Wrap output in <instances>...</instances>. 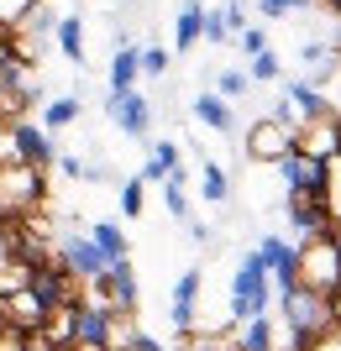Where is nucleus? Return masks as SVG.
Returning a JSON list of instances; mask_svg holds the SVG:
<instances>
[{
    "instance_id": "nucleus-1",
    "label": "nucleus",
    "mask_w": 341,
    "mask_h": 351,
    "mask_svg": "<svg viewBox=\"0 0 341 351\" xmlns=\"http://www.w3.org/2000/svg\"><path fill=\"white\" fill-rule=\"evenodd\" d=\"M294 289L310 293H336L341 289V231L320 226L294 241Z\"/></svg>"
},
{
    "instance_id": "nucleus-2",
    "label": "nucleus",
    "mask_w": 341,
    "mask_h": 351,
    "mask_svg": "<svg viewBox=\"0 0 341 351\" xmlns=\"http://www.w3.org/2000/svg\"><path fill=\"white\" fill-rule=\"evenodd\" d=\"M47 199V178L37 162L0 158V220H32Z\"/></svg>"
},
{
    "instance_id": "nucleus-3",
    "label": "nucleus",
    "mask_w": 341,
    "mask_h": 351,
    "mask_svg": "<svg viewBox=\"0 0 341 351\" xmlns=\"http://www.w3.org/2000/svg\"><path fill=\"white\" fill-rule=\"evenodd\" d=\"M294 152V121H279V116H257L247 126V158L252 162H283Z\"/></svg>"
},
{
    "instance_id": "nucleus-4",
    "label": "nucleus",
    "mask_w": 341,
    "mask_h": 351,
    "mask_svg": "<svg viewBox=\"0 0 341 351\" xmlns=\"http://www.w3.org/2000/svg\"><path fill=\"white\" fill-rule=\"evenodd\" d=\"M5 147H11V158L21 162H37V168H47L53 162V132H47L43 121H27V116H11L5 121Z\"/></svg>"
},
{
    "instance_id": "nucleus-5",
    "label": "nucleus",
    "mask_w": 341,
    "mask_h": 351,
    "mask_svg": "<svg viewBox=\"0 0 341 351\" xmlns=\"http://www.w3.org/2000/svg\"><path fill=\"white\" fill-rule=\"evenodd\" d=\"M53 257H58L63 267H69V273H74L79 283H89V278H100L105 267V257H100V247H95V241H89V231H63L58 241H53Z\"/></svg>"
},
{
    "instance_id": "nucleus-6",
    "label": "nucleus",
    "mask_w": 341,
    "mask_h": 351,
    "mask_svg": "<svg viewBox=\"0 0 341 351\" xmlns=\"http://www.w3.org/2000/svg\"><path fill=\"white\" fill-rule=\"evenodd\" d=\"M263 304H268V273H263V263H257V252H252V257H242L237 278H231V315H237V320H252V315H263Z\"/></svg>"
},
{
    "instance_id": "nucleus-7",
    "label": "nucleus",
    "mask_w": 341,
    "mask_h": 351,
    "mask_svg": "<svg viewBox=\"0 0 341 351\" xmlns=\"http://www.w3.org/2000/svg\"><path fill=\"white\" fill-rule=\"evenodd\" d=\"M105 116L116 121L121 136H132V142H142L152 126V105L148 95H137V89H121V95H105Z\"/></svg>"
},
{
    "instance_id": "nucleus-8",
    "label": "nucleus",
    "mask_w": 341,
    "mask_h": 351,
    "mask_svg": "<svg viewBox=\"0 0 341 351\" xmlns=\"http://www.w3.org/2000/svg\"><path fill=\"white\" fill-rule=\"evenodd\" d=\"M137 79H142V47L121 32V37H116V58H110V73H105V95L137 89Z\"/></svg>"
},
{
    "instance_id": "nucleus-9",
    "label": "nucleus",
    "mask_w": 341,
    "mask_h": 351,
    "mask_svg": "<svg viewBox=\"0 0 341 351\" xmlns=\"http://www.w3.org/2000/svg\"><path fill=\"white\" fill-rule=\"evenodd\" d=\"M189 116L200 121V126H210L215 136H231V126H237L231 100H226V95H215V89H210V95H194V100H189Z\"/></svg>"
},
{
    "instance_id": "nucleus-10",
    "label": "nucleus",
    "mask_w": 341,
    "mask_h": 351,
    "mask_svg": "<svg viewBox=\"0 0 341 351\" xmlns=\"http://www.w3.org/2000/svg\"><path fill=\"white\" fill-rule=\"evenodd\" d=\"M315 199H320V210H326V220L341 231V147L331 152L326 162H320V189H315Z\"/></svg>"
},
{
    "instance_id": "nucleus-11",
    "label": "nucleus",
    "mask_w": 341,
    "mask_h": 351,
    "mask_svg": "<svg viewBox=\"0 0 341 351\" xmlns=\"http://www.w3.org/2000/svg\"><path fill=\"white\" fill-rule=\"evenodd\" d=\"M194 304H200V267L178 273V283H174V325H178V336L194 330Z\"/></svg>"
},
{
    "instance_id": "nucleus-12",
    "label": "nucleus",
    "mask_w": 341,
    "mask_h": 351,
    "mask_svg": "<svg viewBox=\"0 0 341 351\" xmlns=\"http://www.w3.org/2000/svg\"><path fill=\"white\" fill-rule=\"evenodd\" d=\"M53 47H58L74 69H84V21H79V11H69V16L53 21Z\"/></svg>"
},
{
    "instance_id": "nucleus-13",
    "label": "nucleus",
    "mask_w": 341,
    "mask_h": 351,
    "mask_svg": "<svg viewBox=\"0 0 341 351\" xmlns=\"http://www.w3.org/2000/svg\"><path fill=\"white\" fill-rule=\"evenodd\" d=\"M89 241L100 247L105 263H121V257H132V236H126V226H121V220H95V226H89Z\"/></svg>"
},
{
    "instance_id": "nucleus-14",
    "label": "nucleus",
    "mask_w": 341,
    "mask_h": 351,
    "mask_svg": "<svg viewBox=\"0 0 341 351\" xmlns=\"http://www.w3.org/2000/svg\"><path fill=\"white\" fill-rule=\"evenodd\" d=\"M79 116H84V100H79V95H53V100L43 105L47 132H69V126H79Z\"/></svg>"
},
{
    "instance_id": "nucleus-15",
    "label": "nucleus",
    "mask_w": 341,
    "mask_h": 351,
    "mask_svg": "<svg viewBox=\"0 0 341 351\" xmlns=\"http://www.w3.org/2000/svg\"><path fill=\"white\" fill-rule=\"evenodd\" d=\"M178 173V147L174 142H152L148 147V162H142V178L148 184H163V178Z\"/></svg>"
},
{
    "instance_id": "nucleus-16",
    "label": "nucleus",
    "mask_w": 341,
    "mask_h": 351,
    "mask_svg": "<svg viewBox=\"0 0 341 351\" xmlns=\"http://www.w3.org/2000/svg\"><path fill=\"white\" fill-rule=\"evenodd\" d=\"M200 37H205V11H200V5L189 0V5L174 16V47H178V53H189Z\"/></svg>"
},
{
    "instance_id": "nucleus-17",
    "label": "nucleus",
    "mask_w": 341,
    "mask_h": 351,
    "mask_svg": "<svg viewBox=\"0 0 341 351\" xmlns=\"http://www.w3.org/2000/svg\"><path fill=\"white\" fill-rule=\"evenodd\" d=\"M200 194H205L210 205H226V199H231V178H226V168L215 158H205V168H200Z\"/></svg>"
},
{
    "instance_id": "nucleus-18",
    "label": "nucleus",
    "mask_w": 341,
    "mask_h": 351,
    "mask_svg": "<svg viewBox=\"0 0 341 351\" xmlns=\"http://www.w3.org/2000/svg\"><path fill=\"white\" fill-rule=\"evenodd\" d=\"M37 5H43V0H0V37H16V32L32 21Z\"/></svg>"
},
{
    "instance_id": "nucleus-19",
    "label": "nucleus",
    "mask_w": 341,
    "mask_h": 351,
    "mask_svg": "<svg viewBox=\"0 0 341 351\" xmlns=\"http://www.w3.org/2000/svg\"><path fill=\"white\" fill-rule=\"evenodd\" d=\"M142 210H148V178L137 173V178H126V184H121V215L137 220Z\"/></svg>"
},
{
    "instance_id": "nucleus-20",
    "label": "nucleus",
    "mask_w": 341,
    "mask_h": 351,
    "mask_svg": "<svg viewBox=\"0 0 341 351\" xmlns=\"http://www.w3.org/2000/svg\"><path fill=\"white\" fill-rule=\"evenodd\" d=\"M163 205H168V215H174V220H189V194H184V173L163 178Z\"/></svg>"
},
{
    "instance_id": "nucleus-21",
    "label": "nucleus",
    "mask_w": 341,
    "mask_h": 351,
    "mask_svg": "<svg viewBox=\"0 0 341 351\" xmlns=\"http://www.w3.org/2000/svg\"><path fill=\"white\" fill-rule=\"evenodd\" d=\"M247 84H252V73H237V69H221V73H215V95H226V100H242Z\"/></svg>"
},
{
    "instance_id": "nucleus-22",
    "label": "nucleus",
    "mask_w": 341,
    "mask_h": 351,
    "mask_svg": "<svg viewBox=\"0 0 341 351\" xmlns=\"http://www.w3.org/2000/svg\"><path fill=\"white\" fill-rule=\"evenodd\" d=\"M142 73H148V79H163L168 73V47H142Z\"/></svg>"
},
{
    "instance_id": "nucleus-23",
    "label": "nucleus",
    "mask_w": 341,
    "mask_h": 351,
    "mask_svg": "<svg viewBox=\"0 0 341 351\" xmlns=\"http://www.w3.org/2000/svg\"><path fill=\"white\" fill-rule=\"evenodd\" d=\"M310 0H257V11L263 16H294V11H305Z\"/></svg>"
},
{
    "instance_id": "nucleus-24",
    "label": "nucleus",
    "mask_w": 341,
    "mask_h": 351,
    "mask_svg": "<svg viewBox=\"0 0 341 351\" xmlns=\"http://www.w3.org/2000/svg\"><path fill=\"white\" fill-rule=\"evenodd\" d=\"M305 351H341V325H331V330L310 336V341H305Z\"/></svg>"
},
{
    "instance_id": "nucleus-25",
    "label": "nucleus",
    "mask_w": 341,
    "mask_h": 351,
    "mask_svg": "<svg viewBox=\"0 0 341 351\" xmlns=\"http://www.w3.org/2000/svg\"><path fill=\"white\" fill-rule=\"evenodd\" d=\"M263 47H268V32L263 27H242V53H252V58H257Z\"/></svg>"
},
{
    "instance_id": "nucleus-26",
    "label": "nucleus",
    "mask_w": 341,
    "mask_h": 351,
    "mask_svg": "<svg viewBox=\"0 0 341 351\" xmlns=\"http://www.w3.org/2000/svg\"><path fill=\"white\" fill-rule=\"evenodd\" d=\"M252 79H279V58H273L268 47H263V53L252 58Z\"/></svg>"
},
{
    "instance_id": "nucleus-27",
    "label": "nucleus",
    "mask_w": 341,
    "mask_h": 351,
    "mask_svg": "<svg viewBox=\"0 0 341 351\" xmlns=\"http://www.w3.org/2000/svg\"><path fill=\"white\" fill-rule=\"evenodd\" d=\"M320 5H331V11H341V0H320Z\"/></svg>"
}]
</instances>
